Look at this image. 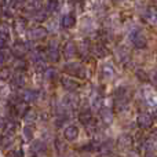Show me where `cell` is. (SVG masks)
Masks as SVG:
<instances>
[{"label":"cell","mask_w":157,"mask_h":157,"mask_svg":"<svg viewBox=\"0 0 157 157\" xmlns=\"http://www.w3.org/2000/svg\"><path fill=\"white\" fill-rule=\"evenodd\" d=\"M63 71H65L66 73L73 75V76H77V77H81V78L86 77V71H84L83 66H81L80 63H77V62H68V63H65Z\"/></svg>","instance_id":"6da1fadb"},{"label":"cell","mask_w":157,"mask_h":157,"mask_svg":"<svg viewBox=\"0 0 157 157\" xmlns=\"http://www.w3.org/2000/svg\"><path fill=\"white\" fill-rule=\"evenodd\" d=\"M101 119H102V121L105 124H112V121H113V113H112L110 109L109 108L101 109Z\"/></svg>","instance_id":"4fadbf2b"},{"label":"cell","mask_w":157,"mask_h":157,"mask_svg":"<svg viewBox=\"0 0 157 157\" xmlns=\"http://www.w3.org/2000/svg\"><path fill=\"white\" fill-rule=\"evenodd\" d=\"M13 142V139H11V136H3V147H8L10 146V144Z\"/></svg>","instance_id":"ab89813d"},{"label":"cell","mask_w":157,"mask_h":157,"mask_svg":"<svg viewBox=\"0 0 157 157\" xmlns=\"http://www.w3.org/2000/svg\"><path fill=\"white\" fill-rule=\"evenodd\" d=\"M13 81L17 87H24L25 83H26V78H25L24 73H17V75L13 76Z\"/></svg>","instance_id":"7402d4cb"},{"label":"cell","mask_w":157,"mask_h":157,"mask_svg":"<svg viewBox=\"0 0 157 157\" xmlns=\"http://www.w3.org/2000/svg\"><path fill=\"white\" fill-rule=\"evenodd\" d=\"M58 8V2H48L46 4V10L48 11V13H52V11H55Z\"/></svg>","instance_id":"d6a6232c"},{"label":"cell","mask_w":157,"mask_h":157,"mask_svg":"<svg viewBox=\"0 0 157 157\" xmlns=\"http://www.w3.org/2000/svg\"><path fill=\"white\" fill-rule=\"evenodd\" d=\"M78 51H80L81 54L86 55L87 52H88V44H87V43H81L80 47H78Z\"/></svg>","instance_id":"f35d334b"},{"label":"cell","mask_w":157,"mask_h":157,"mask_svg":"<svg viewBox=\"0 0 157 157\" xmlns=\"http://www.w3.org/2000/svg\"><path fill=\"white\" fill-rule=\"evenodd\" d=\"M21 98L25 102H35L39 98V92L36 90H24L21 94Z\"/></svg>","instance_id":"30bf717a"},{"label":"cell","mask_w":157,"mask_h":157,"mask_svg":"<svg viewBox=\"0 0 157 157\" xmlns=\"http://www.w3.org/2000/svg\"><path fill=\"white\" fill-rule=\"evenodd\" d=\"M97 128H98V123L95 121V120H91V121H90L88 124L86 125V130H87V132H90V134H94V132H97Z\"/></svg>","instance_id":"f1b7e54d"},{"label":"cell","mask_w":157,"mask_h":157,"mask_svg":"<svg viewBox=\"0 0 157 157\" xmlns=\"http://www.w3.org/2000/svg\"><path fill=\"white\" fill-rule=\"evenodd\" d=\"M128 157H139V155H138V152H135V150H134V152L130 153V156H128Z\"/></svg>","instance_id":"b9f144b4"},{"label":"cell","mask_w":157,"mask_h":157,"mask_svg":"<svg viewBox=\"0 0 157 157\" xmlns=\"http://www.w3.org/2000/svg\"><path fill=\"white\" fill-rule=\"evenodd\" d=\"M0 77L3 80H7L8 77H11V69L10 68H3L2 72H0Z\"/></svg>","instance_id":"836d02e7"},{"label":"cell","mask_w":157,"mask_h":157,"mask_svg":"<svg viewBox=\"0 0 157 157\" xmlns=\"http://www.w3.org/2000/svg\"><path fill=\"white\" fill-rule=\"evenodd\" d=\"M0 36H2V46H3V48H6V47H4L6 46V41L8 40V28H7V25H6V24H3Z\"/></svg>","instance_id":"4316f807"},{"label":"cell","mask_w":157,"mask_h":157,"mask_svg":"<svg viewBox=\"0 0 157 157\" xmlns=\"http://www.w3.org/2000/svg\"><path fill=\"white\" fill-rule=\"evenodd\" d=\"M75 24H76V18H75V15H72V14H66V15L62 18V25H63V28H66V29L73 28Z\"/></svg>","instance_id":"d6986e66"},{"label":"cell","mask_w":157,"mask_h":157,"mask_svg":"<svg viewBox=\"0 0 157 157\" xmlns=\"http://www.w3.org/2000/svg\"><path fill=\"white\" fill-rule=\"evenodd\" d=\"M46 35H47V30L44 29L43 26H35L29 30L28 37H29L30 40H41V39L46 37Z\"/></svg>","instance_id":"5b68a950"},{"label":"cell","mask_w":157,"mask_h":157,"mask_svg":"<svg viewBox=\"0 0 157 157\" xmlns=\"http://www.w3.org/2000/svg\"><path fill=\"white\" fill-rule=\"evenodd\" d=\"M145 157H157V156H155V155H150V153H149V155H146Z\"/></svg>","instance_id":"ee69618b"},{"label":"cell","mask_w":157,"mask_h":157,"mask_svg":"<svg viewBox=\"0 0 157 157\" xmlns=\"http://www.w3.org/2000/svg\"><path fill=\"white\" fill-rule=\"evenodd\" d=\"M153 138H155L156 141H157V127L155 128V130H153Z\"/></svg>","instance_id":"7bdbcfd3"},{"label":"cell","mask_w":157,"mask_h":157,"mask_svg":"<svg viewBox=\"0 0 157 157\" xmlns=\"http://www.w3.org/2000/svg\"><path fill=\"white\" fill-rule=\"evenodd\" d=\"M22 135H24V138L26 139V141H32V138H33V128L30 127V125H25V127L22 128Z\"/></svg>","instance_id":"484cf974"},{"label":"cell","mask_w":157,"mask_h":157,"mask_svg":"<svg viewBox=\"0 0 157 157\" xmlns=\"http://www.w3.org/2000/svg\"><path fill=\"white\" fill-rule=\"evenodd\" d=\"M132 136L128 135V134H123L119 138V145L121 147H124V149H127V147L132 146Z\"/></svg>","instance_id":"9a60e30c"},{"label":"cell","mask_w":157,"mask_h":157,"mask_svg":"<svg viewBox=\"0 0 157 157\" xmlns=\"http://www.w3.org/2000/svg\"><path fill=\"white\" fill-rule=\"evenodd\" d=\"M92 54L98 58H103L108 55V50H106V47L103 44H95L94 48H92Z\"/></svg>","instance_id":"5bb4252c"},{"label":"cell","mask_w":157,"mask_h":157,"mask_svg":"<svg viewBox=\"0 0 157 157\" xmlns=\"http://www.w3.org/2000/svg\"><path fill=\"white\" fill-rule=\"evenodd\" d=\"M136 121H138V125L141 128H144V130H146V128L152 127L153 124V119L152 116H150L149 113H146V112H142V113L138 114V119H136Z\"/></svg>","instance_id":"277c9868"},{"label":"cell","mask_w":157,"mask_h":157,"mask_svg":"<svg viewBox=\"0 0 157 157\" xmlns=\"http://www.w3.org/2000/svg\"><path fill=\"white\" fill-rule=\"evenodd\" d=\"M78 120H80L83 124H88L90 121L92 120V114H91V110L90 109H84V110H81L80 113H78Z\"/></svg>","instance_id":"e0dca14e"},{"label":"cell","mask_w":157,"mask_h":157,"mask_svg":"<svg viewBox=\"0 0 157 157\" xmlns=\"http://www.w3.org/2000/svg\"><path fill=\"white\" fill-rule=\"evenodd\" d=\"M78 136V128L76 125H68V127L63 130V138L66 139V141L72 142L75 141V139H77Z\"/></svg>","instance_id":"9c48e42d"},{"label":"cell","mask_w":157,"mask_h":157,"mask_svg":"<svg viewBox=\"0 0 157 157\" xmlns=\"http://www.w3.org/2000/svg\"><path fill=\"white\" fill-rule=\"evenodd\" d=\"M55 146H57L58 152H61V153H62L63 150L66 149V144H63L61 139H57V141H55Z\"/></svg>","instance_id":"8d00e7d4"},{"label":"cell","mask_w":157,"mask_h":157,"mask_svg":"<svg viewBox=\"0 0 157 157\" xmlns=\"http://www.w3.org/2000/svg\"><path fill=\"white\" fill-rule=\"evenodd\" d=\"M77 47L75 43H72V41H69V43L65 44V48H63V55H65V58H72L76 55L77 52Z\"/></svg>","instance_id":"7c38bea8"},{"label":"cell","mask_w":157,"mask_h":157,"mask_svg":"<svg viewBox=\"0 0 157 157\" xmlns=\"http://www.w3.org/2000/svg\"><path fill=\"white\" fill-rule=\"evenodd\" d=\"M62 105H63V108H66V109H75V108H77V105H78V97L75 94V92H71V94H68L65 98H63Z\"/></svg>","instance_id":"52a82bcc"},{"label":"cell","mask_w":157,"mask_h":157,"mask_svg":"<svg viewBox=\"0 0 157 157\" xmlns=\"http://www.w3.org/2000/svg\"><path fill=\"white\" fill-rule=\"evenodd\" d=\"M142 147L146 150H152V149H155V144H153L152 139H146V141L142 144Z\"/></svg>","instance_id":"d590c367"},{"label":"cell","mask_w":157,"mask_h":157,"mask_svg":"<svg viewBox=\"0 0 157 157\" xmlns=\"http://www.w3.org/2000/svg\"><path fill=\"white\" fill-rule=\"evenodd\" d=\"M156 120H157V112H156Z\"/></svg>","instance_id":"f6af8a7d"},{"label":"cell","mask_w":157,"mask_h":157,"mask_svg":"<svg viewBox=\"0 0 157 157\" xmlns=\"http://www.w3.org/2000/svg\"><path fill=\"white\" fill-rule=\"evenodd\" d=\"M130 37H131V40H132L134 46H135L136 48H144V47H146L147 39H146V36H145L139 29L132 30V32H131V35H130Z\"/></svg>","instance_id":"7a4b0ae2"},{"label":"cell","mask_w":157,"mask_h":157,"mask_svg":"<svg viewBox=\"0 0 157 157\" xmlns=\"http://www.w3.org/2000/svg\"><path fill=\"white\" fill-rule=\"evenodd\" d=\"M99 106H101V98L98 97H94L91 99V108L94 109V110H98V109H99Z\"/></svg>","instance_id":"4dcf8cb0"},{"label":"cell","mask_w":157,"mask_h":157,"mask_svg":"<svg viewBox=\"0 0 157 157\" xmlns=\"http://www.w3.org/2000/svg\"><path fill=\"white\" fill-rule=\"evenodd\" d=\"M25 66H26V62H25L24 59H21V58H17V59L14 61V68H17V69H24Z\"/></svg>","instance_id":"e575fe53"},{"label":"cell","mask_w":157,"mask_h":157,"mask_svg":"<svg viewBox=\"0 0 157 157\" xmlns=\"http://www.w3.org/2000/svg\"><path fill=\"white\" fill-rule=\"evenodd\" d=\"M40 7H41V3L39 2H26L25 3V10L28 11H33V13H37L40 11Z\"/></svg>","instance_id":"ffe728a7"},{"label":"cell","mask_w":157,"mask_h":157,"mask_svg":"<svg viewBox=\"0 0 157 157\" xmlns=\"http://www.w3.org/2000/svg\"><path fill=\"white\" fill-rule=\"evenodd\" d=\"M47 58L51 62H57L59 59V48H58V43L57 41H50L48 44V50H47Z\"/></svg>","instance_id":"3957f363"},{"label":"cell","mask_w":157,"mask_h":157,"mask_svg":"<svg viewBox=\"0 0 157 157\" xmlns=\"http://www.w3.org/2000/svg\"><path fill=\"white\" fill-rule=\"evenodd\" d=\"M145 19H146L149 24L157 25V8L156 7H149L145 11Z\"/></svg>","instance_id":"8fae6325"},{"label":"cell","mask_w":157,"mask_h":157,"mask_svg":"<svg viewBox=\"0 0 157 157\" xmlns=\"http://www.w3.org/2000/svg\"><path fill=\"white\" fill-rule=\"evenodd\" d=\"M32 150L35 153H40V152H44L46 150V144L43 141H35L32 144Z\"/></svg>","instance_id":"cb8c5ba5"},{"label":"cell","mask_w":157,"mask_h":157,"mask_svg":"<svg viewBox=\"0 0 157 157\" xmlns=\"http://www.w3.org/2000/svg\"><path fill=\"white\" fill-rule=\"evenodd\" d=\"M136 76H139V78H141V80H146V73H145V72H144V73H142V72H136Z\"/></svg>","instance_id":"60d3db41"},{"label":"cell","mask_w":157,"mask_h":157,"mask_svg":"<svg viewBox=\"0 0 157 157\" xmlns=\"http://www.w3.org/2000/svg\"><path fill=\"white\" fill-rule=\"evenodd\" d=\"M26 51H28V46L24 41H15V43L13 44V47H11V52H13L17 58H21Z\"/></svg>","instance_id":"ba28073f"},{"label":"cell","mask_w":157,"mask_h":157,"mask_svg":"<svg viewBox=\"0 0 157 157\" xmlns=\"http://www.w3.org/2000/svg\"><path fill=\"white\" fill-rule=\"evenodd\" d=\"M128 59H130V55H128V52L125 51L124 48L117 51V61H119L120 63H127Z\"/></svg>","instance_id":"603a6c76"},{"label":"cell","mask_w":157,"mask_h":157,"mask_svg":"<svg viewBox=\"0 0 157 157\" xmlns=\"http://www.w3.org/2000/svg\"><path fill=\"white\" fill-rule=\"evenodd\" d=\"M14 131H15V124L3 120V134H4V136H11L14 134Z\"/></svg>","instance_id":"2e32d148"},{"label":"cell","mask_w":157,"mask_h":157,"mask_svg":"<svg viewBox=\"0 0 157 157\" xmlns=\"http://www.w3.org/2000/svg\"><path fill=\"white\" fill-rule=\"evenodd\" d=\"M43 76H44V78H47V80H52L54 77H57V71H55L54 68H46Z\"/></svg>","instance_id":"83f0119b"},{"label":"cell","mask_w":157,"mask_h":157,"mask_svg":"<svg viewBox=\"0 0 157 157\" xmlns=\"http://www.w3.org/2000/svg\"><path fill=\"white\" fill-rule=\"evenodd\" d=\"M36 117H37V114H36V110H33V109H28L26 113L24 114V120L26 123H32L36 120Z\"/></svg>","instance_id":"d4e9b609"},{"label":"cell","mask_w":157,"mask_h":157,"mask_svg":"<svg viewBox=\"0 0 157 157\" xmlns=\"http://www.w3.org/2000/svg\"><path fill=\"white\" fill-rule=\"evenodd\" d=\"M0 55H2V59H0V62H2V65H4L6 61L8 59V50L7 48H3L2 50V54H0Z\"/></svg>","instance_id":"74e56055"},{"label":"cell","mask_w":157,"mask_h":157,"mask_svg":"<svg viewBox=\"0 0 157 157\" xmlns=\"http://www.w3.org/2000/svg\"><path fill=\"white\" fill-rule=\"evenodd\" d=\"M25 28H26V22H25V19H18V21L15 22V29L17 32H24Z\"/></svg>","instance_id":"f546056e"},{"label":"cell","mask_w":157,"mask_h":157,"mask_svg":"<svg viewBox=\"0 0 157 157\" xmlns=\"http://www.w3.org/2000/svg\"><path fill=\"white\" fill-rule=\"evenodd\" d=\"M30 59H32V62H35L36 65H43L44 54L40 51V50H35V51H32V55H30Z\"/></svg>","instance_id":"ac0fdd59"},{"label":"cell","mask_w":157,"mask_h":157,"mask_svg":"<svg viewBox=\"0 0 157 157\" xmlns=\"http://www.w3.org/2000/svg\"><path fill=\"white\" fill-rule=\"evenodd\" d=\"M32 157H33V156H32Z\"/></svg>","instance_id":"bcb514c9"},{"label":"cell","mask_w":157,"mask_h":157,"mask_svg":"<svg viewBox=\"0 0 157 157\" xmlns=\"http://www.w3.org/2000/svg\"><path fill=\"white\" fill-rule=\"evenodd\" d=\"M33 18L36 19V21H44V19L47 18V13L46 11H37V13L35 14V15H33Z\"/></svg>","instance_id":"1f68e13d"},{"label":"cell","mask_w":157,"mask_h":157,"mask_svg":"<svg viewBox=\"0 0 157 157\" xmlns=\"http://www.w3.org/2000/svg\"><path fill=\"white\" fill-rule=\"evenodd\" d=\"M61 84H62L63 88L68 90V91H71V92L76 91L78 87H80V84H78L77 80H75L73 77H68V76H65V77L61 78Z\"/></svg>","instance_id":"8992f818"},{"label":"cell","mask_w":157,"mask_h":157,"mask_svg":"<svg viewBox=\"0 0 157 157\" xmlns=\"http://www.w3.org/2000/svg\"><path fill=\"white\" fill-rule=\"evenodd\" d=\"M102 76L105 78H112L114 76V69L112 65H109V63H106V65H103L102 68Z\"/></svg>","instance_id":"44dd1931"}]
</instances>
